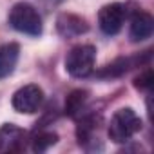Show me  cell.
I'll list each match as a JSON object with an SVG mask.
<instances>
[{"mask_svg": "<svg viewBox=\"0 0 154 154\" xmlns=\"http://www.w3.org/2000/svg\"><path fill=\"white\" fill-rule=\"evenodd\" d=\"M140 131H141V118L134 112V109L123 107L112 114L109 123V138L114 143H125Z\"/></svg>", "mask_w": 154, "mask_h": 154, "instance_id": "1", "label": "cell"}, {"mask_svg": "<svg viewBox=\"0 0 154 154\" xmlns=\"http://www.w3.org/2000/svg\"><path fill=\"white\" fill-rule=\"evenodd\" d=\"M131 60H127V58H118V60H114L112 63H109L107 67H105V71H102L100 74L102 76H120V74H123V72H127L129 69H131Z\"/></svg>", "mask_w": 154, "mask_h": 154, "instance_id": "12", "label": "cell"}, {"mask_svg": "<svg viewBox=\"0 0 154 154\" xmlns=\"http://www.w3.org/2000/svg\"><path fill=\"white\" fill-rule=\"evenodd\" d=\"M18 54H20L18 44L0 45V80L8 78V76L15 71L17 62H18Z\"/></svg>", "mask_w": 154, "mask_h": 154, "instance_id": "9", "label": "cell"}, {"mask_svg": "<svg viewBox=\"0 0 154 154\" xmlns=\"http://www.w3.org/2000/svg\"><path fill=\"white\" fill-rule=\"evenodd\" d=\"M152 31H154V18H152V15H149L145 11L134 13L132 20H131V31H129L131 40L132 42L147 40V38L152 36Z\"/></svg>", "mask_w": 154, "mask_h": 154, "instance_id": "8", "label": "cell"}, {"mask_svg": "<svg viewBox=\"0 0 154 154\" xmlns=\"http://www.w3.org/2000/svg\"><path fill=\"white\" fill-rule=\"evenodd\" d=\"M125 17H127V8L123 4H120V2L107 4L98 13V26L105 35L112 36V35H118L122 31Z\"/></svg>", "mask_w": 154, "mask_h": 154, "instance_id": "4", "label": "cell"}, {"mask_svg": "<svg viewBox=\"0 0 154 154\" xmlns=\"http://www.w3.org/2000/svg\"><path fill=\"white\" fill-rule=\"evenodd\" d=\"M31 141H33V150L35 152H44V150H47L51 145H54L58 141V136L54 132H51V131H40V132H36L33 136Z\"/></svg>", "mask_w": 154, "mask_h": 154, "instance_id": "11", "label": "cell"}, {"mask_svg": "<svg viewBox=\"0 0 154 154\" xmlns=\"http://www.w3.org/2000/svg\"><path fill=\"white\" fill-rule=\"evenodd\" d=\"M9 24L24 35H29V36L42 35V18L38 11L29 4H24V2L15 4L9 13Z\"/></svg>", "mask_w": 154, "mask_h": 154, "instance_id": "2", "label": "cell"}, {"mask_svg": "<svg viewBox=\"0 0 154 154\" xmlns=\"http://www.w3.org/2000/svg\"><path fill=\"white\" fill-rule=\"evenodd\" d=\"M11 103H13L15 111L24 112V114H33L44 103V91L38 85H35V84L24 85L22 89H18L13 94V102Z\"/></svg>", "mask_w": 154, "mask_h": 154, "instance_id": "5", "label": "cell"}, {"mask_svg": "<svg viewBox=\"0 0 154 154\" xmlns=\"http://www.w3.org/2000/svg\"><path fill=\"white\" fill-rule=\"evenodd\" d=\"M150 84H152V71H150V69H145V71L138 76V78L134 80V85H136L138 89H149Z\"/></svg>", "mask_w": 154, "mask_h": 154, "instance_id": "13", "label": "cell"}, {"mask_svg": "<svg viewBox=\"0 0 154 154\" xmlns=\"http://www.w3.org/2000/svg\"><path fill=\"white\" fill-rule=\"evenodd\" d=\"M27 143V132L13 123H4L0 127V154L22 152Z\"/></svg>", "mask_w": 154, "mask_h": 154, "instance_id": "6", "label": "cell"}, {"mask_svg": "<svg viewBox=\"0 0 154 154\" xmlns=\"http://www.w3.org/2000/svg\"><path fill=\"white\" fill-rule=\"evenodd\" d=\"M85 100H87V91H80V89L78 91H72L67 96V100H65V112L69 116H76L82 111Z\"/></svg>", "mask_w": 154, "mask_h": 154, "instance_id": "10", "label": "cell"}, {"mask_svg": "<svg viewBox=\"0 0 154 154\" xmlns=\"http://www.w3.org/2000/svg\"><path fill=\"white\" fill-rule=\"evenodd\" d=\"M56 29L63 38H74V36H80L84 33L89 31L87 22L78 17V15H72V13H62L56 18Z\"/></svg>", "mask_w": 154, "mask_h": 154, "instance_id": "7", "label": "cell"}, {"mask_svg": "<svg viewBox=\"0 0 154 154\" xmlns=\"http://www.w3.org/2000/svg\"><path fill=\"white\" fill-rule=\"evenodd\" d=\"M96 49L93 45H76L65 56V71L74 78H84L93 72Z\"/></svg>", "mask_w": 154, "mask_h": 154, "instance_id": "3", "label": "cell"}]
</instances>
